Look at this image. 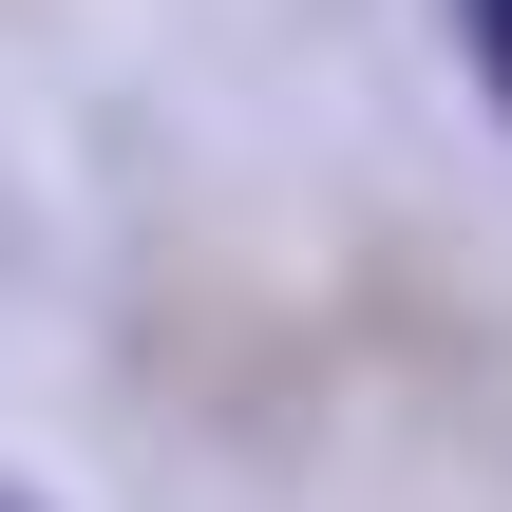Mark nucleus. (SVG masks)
Returning a JSON list of instances; mask_svg holds the SVG:
<instances>
[{
  "instance_id": "nucleus-1",
  "label": "nucleus",
  "mask_w": 512,
  "mask_h": 512,
  "mask_svg": "<svg viewBox=\"0 0 512 512\" xmlns=\"http://www.w3.org/2000/svg\"><path fill=\"white\" fill-rule=\"evenodd\" d=\"M475 57H494V95H512V0H475Z\"/></svg>"
}]
</instances>
